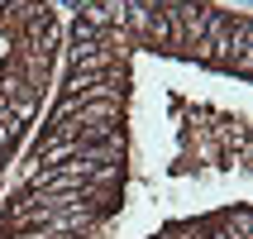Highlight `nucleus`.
<instances>
[{
    "label": "nucleus",
    "instance_id": "obj_1",
    "mask_svg": "<svg viewBox=\"0 0 253 239\" xmlns=\"http://www.w3.org/2000/svg\"><path fill=\"white\" fill-rule=\"evenodd\" d=\"M14 134H19V125H14L10 115L0 110V153H5V148H10V143H14Z\"/></svg>",
    "mask_w": 253,
    "mask_h": 239
},
{
    "label": "nucleus",
    "instance_id": "obj_2",
    "mask_svg": "<svg viewBox=\"0 0 253 239\" xmlns=\"http://www.w3.org/2000/svg\"><path fill=\"white\" fill-rule=\"evenodd\" d=\"M0 163H5V153H0Z\"/></svg>",
    "mask_w": 253,
    "mask_h": 239
}]
</instances>
